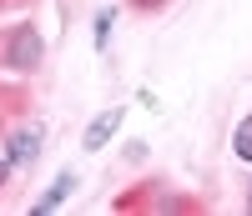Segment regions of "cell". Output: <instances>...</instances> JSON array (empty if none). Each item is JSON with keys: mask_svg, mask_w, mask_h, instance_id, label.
I'll use <instances>...</instances> for the list:
<instances>
[{"mask_svg": "<svg viewBox=\"0 0 252 216\" xmlns=\"http://www.w3.org/2000/svg\"><path fill=\"white\" fill-rule=\"evenodd\" d=\"M116 126H121V106H111V111H101L91 126H86V151H101V146H106L111 141V131H116Z\"/></svg>", "mask_w": 252, "mask_h": 216, "instance_id": "7a4b0ae2", "label": "cell"}, {"mask_svg": "<svg viewBox=\"0 0 252 216\" xmlns=\"http://www.w3.org/2000/svg\"><path fill=\"white\" fill-rule=\"evenodd\" d=\"M131 5H136V10H161L166 0H131Z\"/></svg>", "mask_w": 252, "mask_h": 216, "instance_id": "52a82bcc", "label": "cell"}, {"mask_svg": "<svg viewBox=\"0 0 252 216\" xmlns=\"http://www.w3.org/2000/svg\"><path fill=\"white\" fill-rule=\"evenodd\" d=\"M247 211H252V191H247Z\"/></svg>", "mask_w": 252, "mask_h": 216, "instance_id": "9c48e42d", "label": "cell"}, {"mask_svg": "<svg viewBox=\"0 0 252 216\" xmlns=\"http://www.w3.org/2000/svg\"><path fill=\"white\" fill-rule=\"evenodd\" d=\"M5 66L10 71H35L40 66V35L31 26H15L10 40H5Z\"/></svg>", "mask_w": 252, "mask_h": 216, "instance_id": "6da1fadb", "label": "cell"}, {"mask_svg": "<svg viewBox=\"0 0 252 216\" xmlns=\"http://www.w3.org/2000/svg\"><path fill=\"white\" fill-rule=\"evenodd\" d=\"M71 186H76V176H71V171H61V176H56V186H51V191H46V196H40V201H35V211H56L61 201H66V196H71Z\"/></svg>", "mask_w": 252, "mask_h": 216, "instance_id": "277c9868", "label": "cell"}, {"mask_svg": "<svg viewBox=\"0 0 252 216\" xmlns=\"http://www.w3.org/2000/svg\"><path fill=\"white\" fill-rule=\"evenodd\" d=\"M35 151H40V126H26V131H15V136H10V166L35 161Z\"/></svg>", "mask_w": 252, "mask_h": 216, "instance_id": "3957f363", "label": "cell"}, {"mask_svg": "<svg viewBox=\"0 0 252 216\" xmlns=\"http://www.w3.org/2000/svg\"><path fill=\"white\" fill-rule=\"evenodd\" d=\"M106 35H111V10H101L96 15V46H106Z\"/></svg>", "mask_w": 252, "mask_h": 216, "instance_id": "8992f818", "label": "cell"}, {"mask_svg": "<svg viewBox=\"0 0 252 216\" xmlns=\"http://www.w3.org/2000/svg\"><path fill=\"white\" fill-rule=\"evenodd\" d=\"M5 176H10V161H0V186H5Z\"/></svg>", "mask_w": 252, "mask_h": 216, "instance_id": "ba28073f", "label": "cell"}, {"mask_svg": "<svg viewBox=\"0 0 252 216\" xmlns=\"http://www.w3.org/2000/svg\"><path fill=\"white\" fill-rule=\"evenodd\" d=\"M232 151H237V156L242 161H252V116L237 126V136H232Z\"/></svg>", "mask_w": 252, "mask_h": 216, "instance_id": "5b68a950", "label": "cell"}]
</instances>
